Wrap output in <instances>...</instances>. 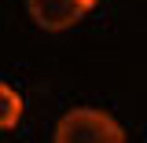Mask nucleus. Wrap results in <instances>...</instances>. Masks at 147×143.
Segmentation results:
<instances>
[{
  "label": "nucleus",
  "instance_id": "obj_1",
  "mask_svg": "<svg viewBox=\"0 0 147 143\" xmlns=\"http://www.w3.org/2000/svg\"><path fill=\"white\" fill-rule=\"evenodd\" d=\"M55 143H125L121 125L96 107H74L55 125Z\"/></svg>",
  "mask_w": 147,
  "mask_h": 143
},
{
  "label": "nucleus",
  "instance_id": "obj_2",
  "mask_svg": "<svg viewBox=\"0 0 147 143\" xmlns=\"http://www.w3.org/2000/svg\"><path fill=\"white\" fill-rule=\"evenodd\" d=\"M26 7H30L33 22L44 26V30H70L74 22L88 11L77 0H26Z\"/></svg>",
  "mask_w": 147,
  "mask_h": 143
},
{
  "label": "nucleus",
  "instance_id": "obj_3",
  "mask_svg": "<svg viewBox=\"0 0 147 143\" xmlns=\"http://www.w3.org/2000/svg\"><path fill=\"white\" fill-rule=\"evenodd\" d=\"M22 121V95L0 81V128H15Z\"/></svg>",
  "mask_w": 147,
  "mask_h": 143
},
{
  "label": "nucleus",
  "instance_id": "obj_4",
  "mask_svg": "<svg viewBox=\"0 0 147 143\" xmlns=\"http://www.w3.org/2000/svg\"><path fill=\"white\" fill-rule=\"evenodd\" d=\"M77 4H85V7H92V4H99V0H77Z\"/></svg>",
  "mask_w": 147,
  "mask_h": 143
}]
</instances>
